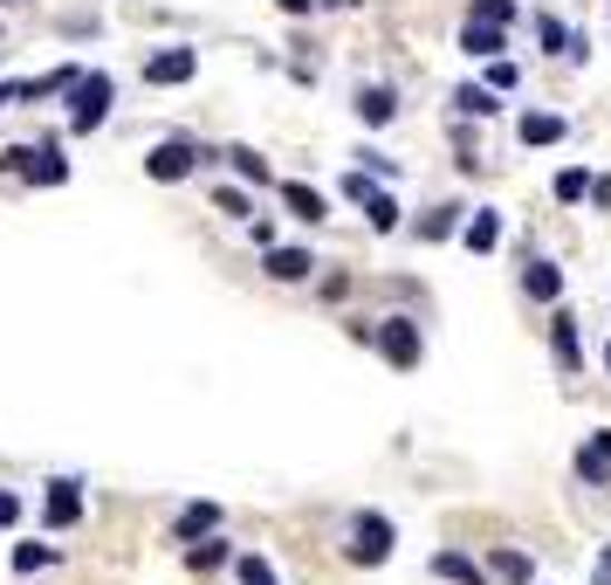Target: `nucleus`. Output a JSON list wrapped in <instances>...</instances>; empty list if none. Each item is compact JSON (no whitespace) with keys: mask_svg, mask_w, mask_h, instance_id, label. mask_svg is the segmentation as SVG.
I'll return each instance as SVG.
<instances>
[{"mask_svg":"<svg viewBox=\"0 0 611 585\" xmlns=\"http://www.w3.org/2000/svg\"><path fill=\"white\" fill-rule=\"evenodd\" d=\"M536 49H543V56H563V49H570V28H563L556 14H536Z\"/></svg>","mask_w":611,"mask_h":585,"instance_id":"nucleus-27","label":"nucleus"},{"mask_svg":"<svg viewBox=\"0 0 611 585\" xmlns=\"http://www.w3.org/2000/svg\"><path fill=\"white\" fill-rule=\"evenodd\" d=\"M234 552H227V544H220V530L214 537H199V544H186V572H220Z\"/></svg>","mask_w":611,"mask_h":585,"instance_id":"nucleus-24","label":"nucleus"},{"mask_svg":"<svg viewBox=\"0 0 611 585\" xmlns=\"http://www.w3.org/2000/svg\"><path fill=\"white\" fill-rule=\"evenodd\" d=\"M199 76V49H151L145 56V84L151 90H179V84H193Z\"/></svg>","mask_w":611,"mask_h":585,"instance_id":"nucleus-5","label":"nucleus"},{"mask_svg":"<svg viewBox=\"0 0 611 585\" xmlns=\"http://www.w3.org/2000/svg\"><path fill=\"white\" fill-rule=\"evenodd\" d=\"M502 214L495 207H467V221H461V242H467V255H495L502 248Z\"/></svg>","mask_w":611,"mask_h":585,"instance_id":"nucleus-11","label":"nucleus"},{"mask_svg":"<svg viewBox=\"0 0 611 585\" xmlns=\"http://www.w3.org/2000/svg\"><path fill=\"white\" fill-rule=\"evenodd\" d=\"M220 530V503H186V510L173 517V544H199Z\"/></svg>","mask_w":611,"mask_h":585,"instance_id":"nucleus-17","label":"nucleus"},{"mask_svg":"<svg viewBox=\"0 0 611 585\" xmlns=\"http://www.w3.org/2000/svg\"><path fill=\"white\" fill-rule=\"evenodd\" d=\"M76 524H83V482L62 476L42 489V530H76Z\"/></svg>","mask_w":611,"mask_h":585,"instance_id":"nucleus-6","label":"nucleus"},{"mask_svg":"<svg viewBox=\"0 0 611 585\" xmlns=\"http://www.w3.org/2000/svg\"><path fill=\"white\" fill-rule=\"evenodd\" d=\"M110 104H117V84H110L104 69H83V76H76V84H69V131H76V138L104 131Z\"/></svg>","mask_w":611,"mask_h":585,"instance_id":"nucleus-1","label":"nucleus"},{"mask_svg":"<svg viewBox=\"0 0 611 585\" xmlns=\"http://www.w3.org/2000/svg\"><path fill=\"white\" fill-rule=\"evenodd\" d=\"M220 159L240 173V186H275V173H268V159L262 152H248V145H234V152H220Z\"/></svg>","mask_w":611,"mask_h":585,"instance_id":"nucleus-21","label":"nucleus"},{"mask_svg":"<svg viewBox=\"0 0 611 585\" xmlns=\"http://www.w3.org/2000/svg\"><path fill=\"white\" fill-rule=\"evenodd\" d=\"M56 565V544H14V572L35 578V572H49Z\"/></svg>","mask_w":611,"mask_h":585,"instance_id":"nucleus-26","label":"nucleus"},{"mask_svg":"<svg viewBox=\"0 0 611 585\" xmlns=\"http://www.w3.org/2000/svg\"><path fill=\"white\" fill-rule=\"evenodd\" d=\"M392 544H398V524H392V517H378V510H364V517L351 524L344 558H351V565H385V558H392Z\"/></svg>","mask_w":611,"mask_h":585,"instance_id":"nucleus-3","label":"nucleus"},{"mask_svg":"<svg viewBox=\"0 0 611 585\" xmlns=\"http://www.w3.org/2000/svg\"><path fill=\"white\" fill-rule=\"evenodd\" d=\"M316 8H357V0H316Z\"/></svg>","mask_w":611,"mask_h":585,"instance_id":"nucleus-39","label":"nucleus"},{"mask_svg":"<svg viewBox=\"0 0 611 585\" xmlns=\"http://www.w3.org/2000/svg\"><path fill=\"white\" fill-rule=\"evenodd\" d=\"M570 468H578L584 489H604V482H611V427H598V435H591L578 455H570Z\"/></svg>","mask_w":611,"mask_h":585,"instance_id":"nucleus-9","label":"nucleus"},{"mask_svg":"<svg viewBox=\"0 0 611 585\" xmlns=\"http://www.w3.org/2000/svg\"><path fill=\"white\" fill-rule=\"evenodd\" d=\"M550 359H556V372H570L578 379L584 372V344H578V310H550Z\"/></svg>","mask_w":611,"mask_h":585,"instance_id":"nucleus-7","label":"nucleus"},{"mask_svg":"<svg viewBox=\"0 0 611 585\" xmlns=\"http://www.w3.org/2000/svg\"><path fill=\"white\" fill-rule=\"evenodd\" d=\"M372 344H378V359L398 365V372H413V365L426 359V331H420V318H385V324L372 331Z\"/></svg>","mask_w":611,"mask_h":585,"instance_id":"nucleus-2","label":"nucleus"},{"mask_svg":"<svg viewBox=\"0 0 611 585\" xmlns=\"http://www.w3.org/2000/svg\"><path fill=\"white\" fill-rule=\"evenodd\" d=\"M28 186H62L69 179V159H62V138L56 131H42V145L28 152V173H21Z\"/></svg>","mask_w":611,"mask_h":585,"instance_id":"nucleus-10","label":"nucleus"},{"mask_svg":"<svg viewBox=\"0 0 611 585\" xmlns=\"http://www.w3.org/2000/svg\"><path fill=\"white\" fill-rule=\"evenodd\" d=\"M364 221H372V234H392V227H398V201H392L385 186L372 193V201H364Z\"/></svg>","mask_w":611,"mask_h":585,"instance_id":"nucleus-25","label":"nucleus"},{"mask_svg":"<svg viewBox=\"0 0 611 585\" xmlns=\"http://www.w3.org/2000/svg\"><path fill=\"white\" fill-rule=\"evenodd\" d=\"M454 110L467 117V125H481V117H495V110H502V97L487 90V84H467V90H454Z\"/></svg>","mask_w":611,"mask_h":585,"instance_id":"nucleus-22","label":"nucleus"},{"mask_svg":"<svg viewBox=\"0 0 611 585\" xmlns=\"http://www.w3.org/2000/svg\"><path fill=\"white\" fill-rule=\"evenodd\" d=\"M563 131H570V125H563L556 110H522V117H515V138H522L529 152H543V145H563Z\"/></svg>","mask_w":611,"mask_h":585,"instance_id":"nucleus-14","label":"nucleus"},{"mask_svg":"<svg viewBox=\"0 0 611 585\" xmlns=\"http://www.w3.org/2000/svg\"><path fill=\"white\" fill-rule=\"evenodd\" d=\"M262 269H268V283H309V269H316V255L309 248H262Z\"/></svg>","mask_w":611,"mask_h":585,"instance_id":"nucleus-12","label":"nucleus"},{"mask_svg":"<svg viewBox=\"0 0 611 585\" xmlns=\"http://www.w3.org/2000/svg\"><path fill=\"white\" fill-rule=\"evenodd\" d=\"M487 578H502V585H529V578H536V558H529V552H509V544H502V552H487Z\"/></svg>","mask_w":611,"mask_h":585,"instance_id":"nucleus-20","label":"nucleus"},{"mask_svg":"<svg viewBox=\"0 0 611 585\" xmlns=\"http://www.w3.org/2000/svg\"><path fill=\"white\" fill-rule=\"evenodd\" d=\"M234 572H240V585H282V578H275V565H268L262 552H248V558H234Z\"/></svg>","mask_w":611,"mask_h":585,"instance_id":"nucleus-28","label":"nucleus"},{"mask_svg":"<svg viewBox=\"0 0 611 585\" xmlns=\"http://www.w3.org/2000/svg\"><path fill=\"white\" fill-rule=\"evenodd\" d=\"M509 49V28H495V21H474L467 14V28H461V56H474V62H495Z\"/></svg>","mask_w":611,"mask_h":585,"instance_id":"nucleus-13","label":"nucleus"},{"mask_svg":"<svg viewBox=\"0 0 611 585\" xmlns=\"http://www.w3.org/2000/svg\"><path fill=\"white\" fill-rule=\"evenodd\" d=\"M275 201L289 207L303 227H323V221H331V193H316L309 179H275Z\"/></svg>","mask_w":611,"mask_h":585,"instance_id":"nucleus-8","label":"nucleus"},{"mask_svg":"<svg viewBox=\"0 0 611 585\" xmlns=\"http://www.w3.org/2000/svg\"><path fill=\"white\" fill-rule=\"evenodd\" d=\"M515 84H522V69H515L509 56H495V62H487V90H495V97H509Z\"/></svg>","mask_w":611,"mask_h":585,"instance_id":"nucleus-30","label":"nucleus"},{"mask_svg":"<svg viewBox=\"0 0 611 585\" xmlns=\"http://www.w3.org/2000/svg\"><path fill=\"white\" fill-rule=\"evenodd\" d=\"M0 8H21V0H0Z\"/></svg>","mask_w":611,"mask_h":585,"instance_id":"nucleus-41","label":"nucleus"},{"mask_svg":"<svg viewBox=\"0 0 611 585\" xmlns=\"http://www.w3.org/2000/svg\"><path fill=\"white\" fill-rule=\"evenodd\" d=\"M8 104H14V84H0V110H8Z\"/></svg>","mask_w":611,"mask_h":585,"instance_id":"nucleus-38","label":"nucleus"},{"mask_svg":"<svg viewBox=\"0 0 611 585\" xmlns=\"http://www.w3.org/2000/svg\"><path fill=\"white\" fill-rule=\"evenodd\" d=\"M604 372H611V344H604Z\"/></svg>","mask_w":611,"mask_h":585,"instance_id":"nucleus-40","label":"nucleus"},{"mask_svg":"<svg viewBox=\"0 0 611 585\" xmlns=\"http://www.w3.org/2000/svg\"><path fill=\"white\" fill-rule=\"evenodd\" d=\"M433 578H446V585H487V565H474L467 552H433Z\"/></svg>","mask_w":611,"mask_h":585,"instance_id":"nucleus-19","label":"nucleus"},{"mask_svg":"<svg viewBox=\"0 0 611 585\" xmlns=\"http://www.w3.org/2000/svg\"><path fill=\"white\" fill-rule=\"evenodd\" d=\"M467 14H474V21H495V28H509V21H515V0H474Z\"/></svg>","mask_w":611,"mask_h":585,"instance_id":"nucleus-31","label":"nucleus"},{"mask_svg":"<svg viewBox=\"0 0 611 585\" xmlns=\"http://www.w3.org/2000/svg\"><path fill=\"white\" fill-rule=\"evenodd\" d=\"M591 207L611 214V173H591Z\"/></svg>","mask_w":611,"mask_h":585,"instance_id":"nucleus-35","label":"nucleus"},{"mask_svg":"<svg viewBox=\"0 0 611 585\" xmlns=\"http://www.w3.org/2000/svg\"><path fill=\"white\" fill-rule=\"evenodd\" d=\"M591 585H611V544H598V565H591Z\"/></svg>","mask_w":611,"mask_h":585,"instance_id":"nucleus-36","label":"nucleus"},{"mask_svg":"<svg viewBox=\"0 0 611 585\" xmlns=\"http://www.w3.org/2000/svg\"><path fill=\"white\" fill-rule=\"evenodd\" d=\"M372 193H378V186H372V173H364V166H357V173H344V201H357V207H364Z\"/></svg>","mask_w":611,"mask_h":585,"instance_id":"nucleus-32","label":"nucleus"},{"mask_svg":"<svg viewBox=\"0 0 611 585\" xmlns=\"http://www.w3.org/2000/svg\"><path fill=\"white\" fill-rule=\"evenodd\" d=\"M199 159H207V152L199 145H186V138H158L151 152H145V179H158V186H179Z\"/></svg>","mask_w":611,"mask_h":585,"instance_id":"nucleus-4","label":"nucleus"},{"mask_svg":"<svg viewBox=\"0 0 611 585\" xmlns=\"http://www.w3.org/2000/svg\"><path fill=\"white\" fill-rule=\"evenodd\" d=\"M461 221H467V207H461V201H440V207H426V214L413 221V234H420V242H454Z\"/></svg>","mask_w":611,"mask_h":585,"instance_id":"nucleus-16","label":"nucleus"},{"mask_svg":"<svg viewBox=\"0 0 611 585\" xmlns=\"http://www.w3.org/2000/svg\"><path fill=\"white\" fill-rule=\"evenodd\" d=\"M550 193H556V207H584V201H591V173H584V166H563Z\"/></svg>","mask_w":611,"mask_h":585,"instance_id":"nucleus-23","label":"nucleus"},{"mask_svg":"<svg viewBox=\"0 0 611 585\" xmlns=\"http://www.w3.org/2000/svg\"><path fill=\"white\" fill-rule=\"evenodd\" d=\"M522 296L556 303V296H563V269H556L550 255H529V262H522Z\"/></svg>","mask_w":611,"mask_h":585,"instance_id":"nucleus-15","label":"nucleus"},{"mask_svg":"<svg viewBox=\"0 0 611 585\" xmlns=\"http://www.w3.org/2000/svg\"><path fill=\"white\" fill-rule=\"evenodd\" d=\"M357 117H364L372 131L392 125V117H398V90H392V84H364V90H357Z\"/></svg>","mask_w":611,"mask_h":585,"instance_id":"nucleus-18","label":"nucleus"},{"mask_svg":"<svg viewBox=\"0 0 611 585\" xmlns=\"http://www.w3.org/2000/svg\"><path fill=\"white\" fill-rule=\"evenodd\" d=\"M214 207L227 221H248V186H214Z\"/></svg>","mask_w":611,"mask_h":585,"instance_id":"nucleus-29","label":"nucleus"},{"mask_svg":"<svg viewBox=\"0 0 611 585\" xmlns=\"http://www.w3.org/2000/svg\"><path fill=\"white\" fill-rule=\"evenodd\" d=\"M14 524H21V496L0 489V530H14Z\"/></svg>","mask_w":611,"mask_h":585,"instance_id":"nucleus-34","label":"nucleus"},{"mask_svg":"<svg viewBox=\"0 0 611 585\" xmlns=\"http://www.w3.org/2000/svg\"><path fill=\"white\" fill-rule=\"evenodd\" d=\"M28 152H35V145H8V152H0V173L21 179V173H28Z\"/></svg>","mask_w":611,"mask_h":585,"instance_id":"nucleus-33","label":"nucleus"},{"mask_svg":"<svg viewBox=\"0 0 611 585\" xmlns=\"http://www.w3.org/2000/svg\"><path fill=\"white\" fill-rule=\"evenodd\" d=\"M275 8H282V14H309V8H316V0H275Z\"/></svg>","mask_w":611,"mask_h":585,"instance_id":"nucleus-37","label":"nucleus"}]
</instances>
